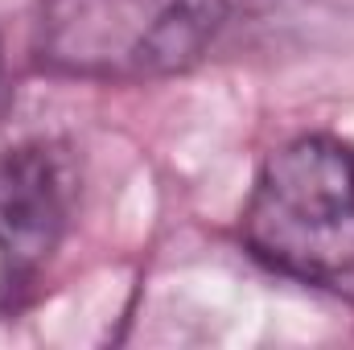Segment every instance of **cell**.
Segmentation results:
<instances>
[{
    "label": "cell",
    "instance_id": "cell-2",
    "mask_svg": "<svg viewBox=\"0 0 354 350\" xmlns=\"http://www.w3.org/2000/svg\"><path fill=\"white\" fill-rule=\"evenodd\" d=\"M227 0H54L46 58L75 75L153 79L202 58Z\"/></svg>",
    "mask_w": 354,
    "mask_h": 350
},
{
    "label": "cell",
    "instance_id": "cell-3",
    "mask_svg": "<svg viewBox=\"0 0 354 350\" xmlns=\"http://www.w3.org/2000/svg\"><path fill=\"white\" fill-rule=\"evenodd\" d=\"M79 177L50 140L0 149V272L4 284L29 280L71 227Z\"/></svg>",
    "mask_w": 354,
    "mask_h": 350
},
{
    "label": "cell",
    "instance_id": "cell-1",
    "mask_svg": "<svg viewBox=\"0 0 354 350\" xmlns=\"http://www.w3.org/2000/svg\"><path fill=\"white\" fill-rule=\"evenodd\" d=\"M243 239L268 268L354 305V157L326 136L276 149L243 206Z\"/></svg>",
    "mask_w": 354,
    "mask_h": 350
}]
</instances>
